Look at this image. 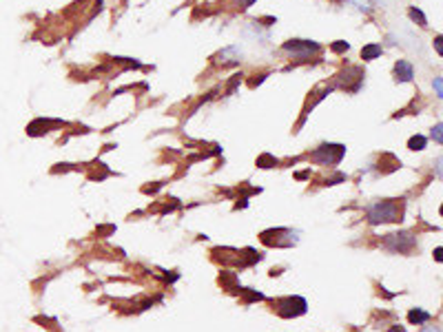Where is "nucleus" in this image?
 Masks as SVG:
<instances>
[{
  "label": "nucleus",
  "mask_w": 443,
  "mask_h": 332,
  "mask_svg": "<svg viewBox=\"0 0 443 332\" xmlns=\"http://www.w3.org/2000/svg\"><path fill=\"white\" fill-rule=\"evenodd\" d=\"M404 217V199H384L368 206V222L370 224H388L401 222Z\"/></svg>",
  "instance_id": "obj_1"
},
{
  "label": "nucleus",
  "mask_w": 443,
  "mask_h": 332,
  "mask_svg": "<svg viewBox=\"0 0 443 332\" xmlns=\"http://www.w3.org/2000/svg\"><path fill=\"white\" fill-rule=\"evenodd\" d=\"M344 155H346V146L344 144H322L310 155V160L317 162V164H324V166H334L342 162Z\"/></svg>",
  "instance_id": "obj_2"
},
{
  "label": "nucleus",
  "mask_w": 443,
  "mask_h": 332,
  "mask_svg": "<svg viewBox=\"0 0 443 332\" xmlns=\"http://www.w3.org/2000/svg\"><path fill=\"white\" fill-rule=\"evenodd\" d=\"M306 310H308V304H306L304 297H288V299L277 301V313H280L282 317H286V319L306 315Z\"/></svg>",
  "instance_id": "obj_3"
},
{
  "label": "nucleus",
  "mask_w": 443,
  "mask_h": 332,
  "mask_svg": "<svg viewBox=\"0 0 443 332\" xmlns=\"http://www.w3.org/2000/svg\"><path fill=\"white\" fill-rule=\"evenodd\" d=\"M386 248L394 250V253H410L412 248H414L416 239L412 233H392L386 237Z\"/></svg>",
  "instance_id": "obj_4"
},
{
  "label": "nucleus",
  "mask_w": 443,
  "mask_h": 332,
  "mask_svg": "<svg viewBox=\"0 0 443 332\" xmlns=\"http://www.w3.org/2000/svg\"><path fill=\"white\" fill-rule=\"evenodd\" d=\"M284 51H288V53H292L295 58H310V55H315L319 51V44L312 42V40H288V42L284 44Z\"/></svg>",
  "instance_id": "obj_5"
},
{
  "label": "nucleus",
  "mask_w": 443,
  "mask_h": 332,
  "mask_svg": "<svg viewBox=\"0 0 443 332\" xmlns=\"http://www.w3.org/2000/svg\"><path fill=\"white\" fill-rule=\"evenodd\" d=\"M394 75L401 82H410V80L414 78V69H412V64L408 60H399V62L394 64Z\"/></svg>",
  "instance_id": "obj_6"
},
{
  "label": "nucleus",
  "mask_w": 443,
  "mask_h": 332,
  "mask_svg": "<svg viewBox=\"0 0 443 332\" xmlns=\"http://www.w3.org/2000/svg\"><path fill=\"white\" fill-rule=\"evenodd\" d=\"M430 319H432V315L426 313V310H421V308L410 310V313H408V321H410V324H416V326L426 324V321H430Z\"/></svg>",
  "instance_id": "obj_7"
},
{
  "label": "nucleus",
  "mask_w": 443,
  "mask_h": 332,
  "mask_svg": "<svg viewBox=\"0 0 443 332\" xmlns=\"http://www.w3.org/2000/svg\"><path fill=\"white\" fill-rule=\"evenodd\" d=\"M381 55V47L379 44H366V47L362 49V58L364 60H374Z\"/></svg>",
  "instance_id": "obj_8"
},
{
  "label": "nucleus",
  "mask_w": 443,
  "mask_h": 332,
  "mask_svg": "<svg viewBox=\"0 0 443 332\" xmlns=\"http://www.w3.org/2000/svg\"><path fill=\"white\" fill-rule=\"evenodd\" d=\"M426 137L424 135H412L410 140H408V149L410 151H424L426 149Z\"/></svg>",
  "instance_id": "obj_9"
},
{
  "label": "nucleus",
  "mask_w": 443,
  "mask_h": 332,
  "mask_svg": "<svg viewBox=\"0 0 443 332\" xmlns=\"http://www.w3.org/2000/svg\"><path fill=\"white\" fill-rule=\"evenodd\" d=\"M410 18L414 20V22H419V27H428V20H426V16H424V11H421V9L410 7Z\"/></svg>",
  "instance_id": "obj_10"
},
{
  "label": "nucleus",
  "mask_w": 443,
  "mask_h": 332,
  "mask_svg": "<svg viewBox=\"0 0 443 332\" xmlns=\"http://www.w3.org/2000/svg\"><path fill=\"white\" fill-rule=\"evenodd\" d=\"M257 166L262 168H270V166H277V160L272 155H268V153H264L262 157H257Z\"/></svg>",
  "instance_id": "obj_11"
},
{
  "label": "nucleus",
  "mask_w": 443,
  "mask_h": 332,
  "mask_svg": "<svg viewBox=\"0 0 443 332\" xmlns=\"http://www.w3.org/2000/svg\"><path fill=\"white\" fill-rule=\"evenodd\" d=\"M334 53H344V51H348L350 49V44L348 42H344V40H337V42H332V47H330Z\"/></svg>",
  "instance_id": "obj_12"
},
{
  "label": "nucleus",
  "mask_w": 443,
  "mask_h": 332,
  "mask_svg": "<svg viewBox=\"0 0 443 332\" xmlns=\"http://www.w3.org/2000/svg\"><path fill=\"white\" fill-rule=\"evenodd\" d=\"M441 129H443V126H441V124H436V126H434V129H432V137H434V140H436V144H441V142H443V135H441Z\"/></svg>",
  "instance_id": "obj_13"
},
{
  "label": "nucleus",
  "mask_w": 443,
  "mask_h": 332,
  "mask_svg": "<svg viewBox=\"0 0 443 332\" xmlns=\"http://www.w3.org/2000/svg\"><path fill=\"white\" fill-rule=\"evenodd\" d=\"M434 91L439 98H443V80L441 78H434Z\"/></svg>",
  "instance_id": "obj_14"
},
{
  "label": "nucleus",
  "mask_w": 443,
  "mask_h": 332,
  "mask_svg": "<svg viewBox=\"0 0 443 332\" xmlns=\"http://www.w3.org/2000/svg\"><path fill=\"white\" fill-rule=\"evenodd\" d=\"M233 2H238V4H240V7H242V9H248V7H250V4H253V2H255V0H233Z\"/></svg>",
  "instance_id": "obj_15"
},
{
  "label": "nucleus",
  "mask_w": 443,
  "mask_h": 332,
  "mask_svg": "<svg viewBox=\"0 0 443 332\" xmlns=\"http://www.w3.org/2000/svg\"><path fill=\"white\" fill-rule=\"evenodd\" d=\"M421 332H441V328H439V326H426Z\"/></svg>",
  "instance_id": "obj_16"
},
{
  "label": "nucleus",
  "mask_w": 443,
  "mask_h": 332,
  "mask_svg": "<svg viewBox=\"0 0 443 332\" xmlns=\"http://www.w3.org/2000/svg\"><path fill=\"white\" fill-rule=\"evenodd\" d=\"M434 47H436V51H439V55L443 53V47H441V35H436V40H434Z\"/></svg>",
  "instance_id": "obj_17"
},
{
  "label": "nucleus",
  "mask_w": 443,
  "mask_h": 332,
  "mask_svg": "<svg viewBox=\"0 0 443 332\" xmlns=\"http://www.w3.org/2000/svg\"><path fill=\"white\" fill-rule=\"evenodd\" d=\"M390 332H406V328H401V326H394V328H390Z\"/></svg>",
  "instance_id": "obj_18"
}]
</instances>
